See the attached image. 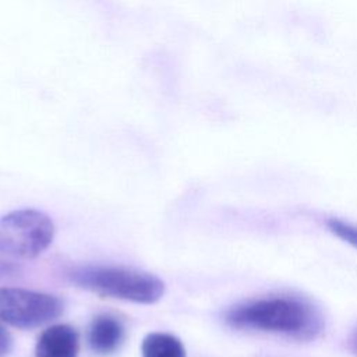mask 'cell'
<instances>
[{"label": "cell", "mask_w": 357, "mask_h": 357, "mask_svg": "<svg viewBox=\"0 0 357 357\" xmlns=\"http://www.w3.org/2000/svg\"><path fill=\"white\" fill-rule=\"evenodd\" d=\"M79 349L78 333L70 325H53L38 339L36 357H77Z\"/></svg>", "instance_id": "5"}, {"label": "cell", "mask_w": 357, "mask_h": 357, "mask_svg": "<svg viewBox=\"0 0 357 357\" xmlns=\"http://www.w3.org/2000/svg\"><path fill=\"white\" fill-rule=\"evenodd\" d=\"M68 280L85 290L126 301L151 304L165 293L160 278L124 266L82 265L70 269Z\"/></svg>", "instance_id": "2"}, {"label": "cell", "mask_w": 357, "mask_h": 357, "mask_svg": "<svg viewBox=\"0 0 357 357\" xmlns=\"http://www.w3.org/2000/svg\"><path fill=\"white\" fill-rule=\"evenodd\" d=\"M356 346H357V336H356Z\"/></svg>", "instance_id": "11"}, {"label": "cell", "mask_w": 357, "mask_h": 357, "mask_svg": "<svg viewBox=\"0 0 357 357\" xmlns=\"http://www.w3.org/2000/svg\"><path fill=\"white\" fill-rule=\"evenodd\" d=\"M325 225L333 236H336L342 241L350 244L351 247L357 248V226L356 225H351V223L344 222L337 218L326 219Z\"/></svg>", "instance_id": "8"}, {"label": "cell", "mask_w": 357, "mask_h": 357, "mask_svg": "<svg viewBox=\"0 0 357 357\" xmlns=\"http://www.w3.org/2000/svg\"><path fill=\"white\" fill-rule=\"evenodd\" d=\"M234 328L284 333L300 339L314 337L322 329L319 310L307 298L294 294L268 296L234 305L226 312Z\"/></svg>", "instance_id": "1"}, {"label": "cell", "mask_w": 357, "mask_h": 357, "mask_svg": "<svg viewBox=\"0 0 357 357\" xmlns=\"http://www.w3.org/2000/svg\"><path fill=\"white\" fill-rule=\"evenodd\" d=\"M18 265L8 261V259H3L0 258V279H4V278H11V276H15L18 273Z\"/></svg>", "instance_id": "10"}, {"label": "cell", "mask_w": 357, "mask_h": 357, "mask_svg": "<svg viewBox=\"0 0 357 357\" xmlns=\"http://www.w3.org/2000/svg\"><path fill=\"white\" fill-rule=\"evenodd\" d=\"M123 325L110 315H98L89 328V346L99 354L113 353L123 342Z\"/></svg>", "instance_id": "6"}, {"label": "cell", "mask_w": 357, "mask_h": 357, "mask_svg": "<svg viewBox=\"0 0 357 357\" xmlns=\"http://www.w3.org/2000/svg\"><path fill=\"white\" fill-rule=\"evenodd\" d=\"M144 357H185L181 342L169 333H149L142 342Z\"/></svg>", "instance_id": "7"}, {"label": "cell", "mask_w": 357, "mask_h": 357, "mask_svg": "<svg viewBox=\"0 0 357 357\" xmlns=\"http://www.w3.org/2000/svg\"><path fill=\"white\" fill-rule=\"evenodd\" d=\"M53 237V220L38 209H18L0 218L1 255L35 258L49 248Z\"/></svg>", "instance_id": "3"}, {"label": "cell", "mask_w": 357, "mask_h": 357, "mask_svg": "<svg viewBox=\"0 0 357 357\" xmlns=\"http://www.w3.org/2000/svg\"><path fill=\"white\" fill-rule=\"evenodd\" d=\"M13 349V337L8 331L0 325V357H6Z\"/></svg>", "instance_id": "9"}, {"label": "cell", "mask_w": 357, "mask_h": 357, "mask_svg": "<svg viewBox=\"0 0 357 357\" xmlns=\"http://www.w3.org/2000/svg\"><path fill=\"white\" fill-rule=\"evenodd\" d=\"M63 303L56 296L18 287H0V319L20 329H32L56 319Z\"/></svg>", "instance_id": "4"}]
</instances>
